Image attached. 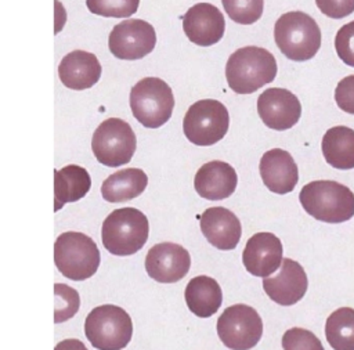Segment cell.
I'll return each instance as SVG.
<instances>
[{
  "label": "cell",
  "mask_w": 354,
  "mask_h": 350,
  "mask_svg": "<svg viewBox=\"0 0 354 350\" xmlns=\"http://www.w3.org/2000/svg\"><path fill=\"white\" fill-rule=\"evenodd\" d=\"M149 223L136 208H120L111 212L101 228L104 248L115 256L137 253L148 241Z\"/></svg>",
  "instance_id": "3957f363"
},
{
  "label": "cell",
  "mask_w": 354,
  "mask_h": 350,
  "mask_svg": "<svg viewBox=\"0 0 354 350\" xmlns=\"http://www.w3.org/2000/svg\"><path fill=\"white\" fill-rule=\"evenodd\" d=\"M230 115L224 104L217 100H199L184 115L183 130L189 142L209 147L218 142L228 131Z\"/></svg>",
  "instance_id": "ba28073f"
},
{
  "label": "cell",
  "mask_w": 354,
  "mask_h": 350,
  "mask_svg": "<svg viewBox=\"0 0 354 350\" xmlns=\"http://www.w3.org/2000/svg\"><path fill=\"white\" fill-rule=\"evenodd\" d=\"M259 172L264 185L275 194L292 192L299 181V170L292 155L281 148H272L263 154Z\"/></svg>",
  "instance_id": "ac0fdd59"
},
{
  "label": "cell",
  "mask_w": 354,
  "mask_h": 350,
  "mask_svg": "<svg viewBox=\"0 0 354 350\" xmlns=\"http://www.w3.org/2000/svg\"><path fill=\"white\" fill-rule=\"evenodd\" d=\"M299 199L306 213L319 221L337 224L354 216L353 191L333 180H315L306 184Z\"/></svg>",
  "instance_id": "7a4b0ae2"
},
{
  "label": "cell",
  "mask_w": 354,
  "mask_h": 350,
  "mask_svg": "<svg viewBox=\"0 0 354 350\" xmlns=\"http://www.w3.org/2000/svg\"><path fill=\"white\" fill-rule=\"evenodd\" d=\"M335 101L342 111L354 115V75L346 76L337 83Z\"/></svg>",
  "instance_id": "4dcf8cb0"
},
{
  "label": "cell",
  "mask_w": 354,
  "mask_h": 350,
  "mask_svg": "<svg viewBox=\"0 0 354 350\" xmlns=\"http://www.w3.org/2000/svg\"><path fill=\"white\" fill-rule=\"evenodd\" d=\"M134 118L148 129L163 126L171 116L174 97L170 86L159 77H144L130 90Z\"/></svg>",
  "instance_id": "52a82bcc"
},
{
  "label": "cell",
  "mask_w": 354,
  "mask_h": 350,
  "mask_svg": "<svg viewBox=\"0 0 354 350\" xmlns=\"http://www.w3.org/2000/svg\"><path fill=\"white\" fill-rule=\"evenodd\" d=\"M283 350H325L321 340L308 329L290 328L282 335Z\"/></svg>",
  "instance_id": "f1b7e54d"
},
{
  "label": "cell",
  "mask_w": 354,
  "mask_h": 350,
  "mask_svg": "<svg viewBox=\"0 0 354 350\" xmlns=\"http://www.w3.org/2000/svg\"><path fill=\"white\" fill-rule=\"evenodd\" d=\"M217 335L231 350H250L263 335L261 317L248 304H232L218 317Z\"/></svg>",
  "instance_id": "30bf717a"
},
{
  "label": "cell",
  "mask_w": 354,
  "mask_h": 350,
  "mask_svg": "<svg viewBox=\"0 0 354 350\" xmlns=\"http://www.w3.org/2000/svg\"><path fill=\"white\" fill-rule=\"evenodd\" d=\"M84 335L97 350H122L133 336V321L115 304L94 307L84 320Z\"/></svg>",
  "instance_id": "8992f818"
},
{
  "label": "cell",
  "mask_w": 354,
  "mask_h": 350,
  "mask_svg": "<svg viewBox=\"0 0 354 350\" xmlns=\"http://www.w3.org/2000/svg\"><path fill=\"white\" fill-rule=\"evenodd\" d=\"M322 154L328 165L340 170L354 169V130L347 126L330 127L322 137Z\"/></svg>",
  "instance_id": "cb8c5ba5"
},
{
  "label": "cell",
  "mask_w": 354,
  "mask_h": 350,
  "mask_svg": "<svg viewBox=\"0 0 354 350\" xmlns=\"http://www.w3.org/2000/svg\"><path fill=\"white\" fill-rule=\"evenodd\" d=\"M277 71V61L268 50L246 46L230 55L225 65V79L230 89L236 94H252L271 83Z\"/></svg>",
  "instance_id": "6da1fadb"
},
{
  "label": "cell",
  "mask_w": 354,
  "mask_h": 350,
  "mask_svg": "<svg viewBox=\"0 0 354 350\" xmlns=\"http://www.w3.org/2000/svg\"><path fill=\"white\" fill-rule=\"evenodd\" d=\"M228 17L242 25H252L260 19L264 0H221Z\"/></svg>",
  "instance_id": "484cf974"
},
{
  "label": "cell",
  "mask_w": 354,
  "mask_h": 350,
  "mask_svg": "<svg viewBox=\"0 0 354 350\" xmlns=\"http://www.w3.org/2000/svg\"><path fill=\"white\" fill-rule=\"evenodd\" d=\"M184 297L189 311L199 318L214 315L223 303L221 288L209 275L194 277L185 286Z\"/></svg>",
  "instance_id": "44dd1931"
},
{
  "label": "cell",
  "mask_w": 354,
  "mask_h": 350,
  "mask_svg": "<svg viewBox=\"0 0 354 350\" xmlns=\"http://www.w3.org/2000/svg\"><path fill=\"white\" fill-rule=\"evenodd\" d=\"M54 295H55L54 322L61 324L72 318L77 313L80 307V297L76 289L59 282L54 285Z\"/></svg>",
  "instance_id": "4316f807"
},
{
  "label": "cell",
  "mask_w": 354,
  "mask_h": 350,
  "mask_svg": "<svg viewBox=\"0 0 354 350\" xmlns=\"http://www.w3.org/2000/svg\"><path fill=\"white\" fill-rule=\"evenodd\" d=\"M137 147V138L131 126L119 119L104 120L93 133L91 149L95 159L109 167H118L131 160Z\"/></svg>",
  "instance_id": "9c48e42d"
},
{
  "label": "cell",
  "mask_w": 354,
  "mask_h": 350,
  "mask_svg": "<svg viewBox=\"0 0 354 350\" xmlns=\"http://www.w3.org/2000/svg\"><path fill=\"white\" fill-rule=\"evenodd\" d=\"M101 65L93 53L75 50L66 54L58 65L61 83L71 90L93 87L101 77Z\"/></svg>",
  "instance_id": "ffe728a7"
},
{
  "label": "cell",
  "mask_w": 354,
  "mask_h": 350,
  "mask_svg": "<svg viewBox=\"0 0 354 350\" xmlns=\"http://www.w3.org/2000/svg\"><path fill=\"white\" fill-rule=\"evenodd\" d=\"M54 350H88L79 339H65L57 343Z\"/></svg>",
  "instance_id": "d6a6232c"
},
{
  "label": "cell",
  "mask_w": 354,
  "mask_h": 350,
  "mask_svg": "<svg viewBox=\"0 0 354 350\" xmlns=\"http://www.w3.org/2000/svg\"><path fill=\"white\" fill-rule=\"evenodd\" d=\"M274 39L285 57L292 61H307L321 47V29L308 14L289 11L277 19Z\"/></svg>",
  "instance_id": "277c9868"
},
{
  "label": "cell",
  "mask_w": 354,
  "mask_h": 350,
  "mask_svg": "<svg viewBox=\"0 0 354 350\" xmlns=\"http://www.w3.org/2000/svg\"><path fill=\"white\" fill-rule=\"evenodd\" d=\"M317 7L329 18L340 19L354 11V0H315Z\"/></svg>",
  "instance_id": "1f68e13d"
},
{
  "label": "cell",
  "mask_w": 354,
  "mask_h": 350,
  "mask_svg": "<svg viewBox=\"0 0 354 350\" xmlns=\"http://www.w3.org/2000/svg\"><path fill=\"white\" fill-rule=\"evenodd\" d=\"M183 29L192 43L207 47L221 40L225 21L216 6L210 3H198L184 14Z\"/></svg>",
  "instance_id": "2e32d148"
},
{
  "label": "cell",
  "mask_w": 354,
  "mask_h": 350,
  "mask_svg": "<svg viewBox=\"0 0 354 350\" xmlns=\"http://www.w3.org/2000/svg\"><path fill=\"white\" fill-rule=\"evenodd\" d=\"M325 336L333 350H354V308L340 307L330 313Z\"/></svg>",
  "instance_id": "d4e9b609"
},
{
  "label": "cell",
  "mask_w": 354,
  "mask_h": 350,
  "mask_svg": "<svg viewBox=\"0 0 354 350\" xmlns=\"http://www.w3.org/2000/svg\"><path fill=\"white\" fill-rule=\"evenodd\" d=\"M308 281L304 268L297 261L285 257L278 273L263 278L267 296L281 306H292L301 300L307 292Z\"/></svg>",
  "instance_id": "5bb4252c"
},
{
  "label": "cell",
  "mask_w": 354,
  "mask_h": 350,
  "mask_svg": "<svg viewBox=\"0 0 354 350\" xmlns=\"http://www.w3.org/2000/svg\"><path fill=\"white\" fill-rule=\"evenodd\" d=\"M148 176L137 167H127L108 176L101 185V195L106 202L119 203L137 198L144 192Z\"/></svg>",
  "instance_id": "7402d4cb"
},
{
  "label": "cell",
  "mask_w": 354,
  "mask_h": 350,
  "mask_svg": "<svg viewBox=\"0 0 354 350\" xmlns=\"http://www.w3.org/2000/svg\"><path fill=\"white\" fill-rule=\"evenodd\" d=\"M191 256L188 250L174 242L153 245L145 256L147 274L160 284L181 281L189 271Z\"/></svg>",
  "instance_id": "7c38bea8"
},
{
  "label": "cell",
  "mask_w": 354,
  "mask_h": 350,
  "mask_svg": "<svg viewBox=\"0 0 354 350\" xmlns=\"http://www.w3.org/2000/svg\"><path fill=\"white\" fill-rule=\"evenodd\" d=\"M199 224L203 237L220 250L235 249L242 235L239 219L223 206L207 208L201 214Z\"/></svg>",
  "instance_id": "e0dca14e"
},
{
  "label": "cell",
  "mask_w": 354,
  "mask_h": 350,
  "mask_svg": "<svg viewBox=\"0 0 354 350\" xmlns=\"http://www.w3.org/2000/svg\"><path fill=\"white\" fill-rule=\"evenodd\" d=\"M91 188L88 172L77 165H66L54 172V210H59L65 203L82 199Z\"/></svg>",
  "instance_id": "603a6c76"
},
{
  "label": "cell",
  "mask_w": 354,
  "mask_h": 350,
  "mask_svg": "<svg viewBox=\"0 0 354 350\" xmlns=\"http://www.w3.org/2000/svg\"><path fill=\"white\" fill-rule=\"evenodd\" d=\"M235 169L223 160H210L202 165L194 178L195 191L201 198L220 201L231 196L236 188Z\"/></svg>",
  "instance_id": "d6986e66"
},
{
  "label": "cell",
  "mask_w": 354,
  "mask_h": 350,
  "mask_svg": "<svg viewBox=\"0 0 354 350\" xmlns=\"http://www.w3.org/2000/svg\"><path fill=\"white\" fill-rule=\"evenodd\" d=\"M282 242L272 232H256L243 249L242 261L248 273L254 277H270L282 264Z\"/></svg>",
  "instance_id": "9a60e30c"
},
{
  "label": "cell",
  "mask_w": 354,
  "mask_h": 350,
  "mask_svg": "<svg viewBox=\"0 0 354 350\" xmlns=\"http://www.w3.org/2000/svg\"><path fill=\"white\" fill-rule=\"evenodd\" d=\"M54 261L64 277L72 281H84L97 273L101 256L91 237L66 231L55 239Z\"/></svg>",
  "instance_id": "5b68a950"
},
{
  "label": "cell",
  "mask_w": 354,
  "mask_h": 350,
  "mask_svg": "<svg viewBox=\"0 0 354 350\" xmlns=\"http://www.w3.org/2000/svg\"><path fill=\"white\" fill-rule=\"evenodd\" d=\"M140 0H86L90 12L101 17L127 18L138 8Z\"/></svg>",
  "instance_id": "83f0119b"
},
{
  "label": "cell",
  "mask_w": 354,
  "mask_h": 350,
  "mask_svg": "<svg viewBox=\"0 0 354 350\" xmlns=\"http://www.w3.org/2000/svg\"><path fill=\"white\" fill-rule=\"evenodd\" d=\"M156 44V33L151 24L142 19H126L113 26L108 37L111 54L119 59H140L148 55Z\"/></svg>",
  "instance_id": "8fae6325"
},
{
  "label": "cell",
  "mask_w": 354,
  "mask_h": 350,
  "mask_svg": "<svg viewBox=\"0 0 354 350\" xmlns=\"http://www.w3.org/2000/svg\"><path fill=\"white\" fill-rule=\"evenodd\" d=\"M335 48L337 57L354 68V21L343 25L335 36Z\"/></svg>",
  "instance_id": "f546056e"
},
{
  "label": "cell",
  "mask_w": 354,
  "mask_h": 350,
  "mask_svg": "<svg viewBox=\"0 0 354 350\" xmlns=\"http://www.w3.org/2000/svg\"><path fill=\"white\" fill-rule=\"evenodd\" d=\"M257 113L267 127L282 131L293 127L299 122L301 104L292 91L272 87L259 95Z\"/></svg>",
  "instance_id": "4fadbf2b"
}]
</instances>
